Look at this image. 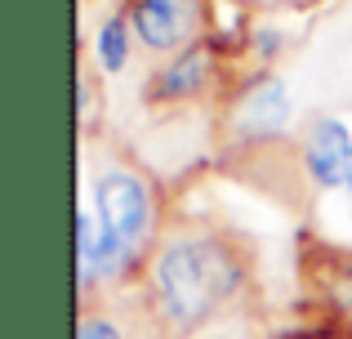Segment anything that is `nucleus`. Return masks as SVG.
Returning a JSON list of instances; mask_svg holds the SVG:
<instances>
[{"label":"nucleus","mask_w":352,"mask_h":339,"mask_svg":"<svg viewBox=\"0 0 352 339\" xmlns=\"http://www.w3.org/2000/svg\"><path fill=\"white\" fill-rule=\"evenodd\" d=\"M129 41H134V27H129L125 14H107L103 23H98L89 54H94V67L103 72V76L125 72V63H129Z\"/></svg>","instance_id":"0eeeda50"},{"label":"nucleus","mask_w":352,"mask_h":339,"mask_svg":"<svg viewBox=\"0 0 352 339\" xmlns=\"http://www.w3.org/2000/svg\"><path fill=\"white\" fill-rule=\"evenodd\" d=\"M299 166H303L312 188H321V192L344 188L348 170H352V130L339 116L308 121V130L299 139Z\"/></svg>","instance_id":"39448f33"},{"label":"nucleus","mask_w":352,"mask_h":339,"mask_svg":"<svg viewBox=\"0 0 352 339\" xmlns=\"http://www.w3.org/2000/svg\"><path fill=\"white\" fill-rule=\"evenodd\" d=\"M281 41L285 36L276 32V27H254V32H250V45H254L258 58H276V54H281Z\"/></svg>","instance_id":"1a4fd4ad"},{"label":"nucleus","mask_w":352,"mask_h":339,"mask_svg":"<svg viewBox=\"0 0 352 339\" xmlns=\"http://www.w3.org/2000/svg\"><path fill=\"white\" fill-rule=\"evenodd\" d=\"M344 192H348V206H352V170H348V183H344Z\"/></svg>","instance_id":"9d476101"},{"label":"nucleus","mask_w":352,"mask_h":339,"mask_svg":"<svg viewBox=\"0 0 352 339\" xmlns=\"http://www.w3.org/2000/svg\"><path fill=\"white\" fill-rule=\"evenodd\" d=\"M214 76V50L210 45H192V50L174 54L156 67V76L147 80V98L152 103H183V98H197L210 89Z\"/></svg>","instance_id":"423d86ee"},{"label":"nucleus","mask_w":352,"mask_h":339,"mask_svg":"<svg viewBox=\"0 0 352 339\" xmlns=\"http://www.w3.org/2000/svg\"><path fill=\"white\" fill-rule=\"evenodd\" d=\"M125 18L143 50L174 58V54L201 45V32L210 23V5L206 0H129Z\"/></svg>","instance_id":"7ed1b4c3"},{"label":"nucleus","mask_w":352,"mask_h":339,"mask_svg":"<svg viewBox=\"0 0 352 339\" xmlns=\"http://www.w3.org/2000/svg\"><path fill=\"white\" fill-rule=\"evenodd\" d=\"M294 121V98L290 85L272 72H258L241 85L236 103H232V125L241 139L250 143H267V139H281Z\"/></svg>","instance_id":"20e7f679"},{"label":"nucleus","mask_w":352,"mask_h":339,"mask_svg":"<svg viewBox=\"0 0 352 339\" xmlns=\"http://www.w3.org/2000/svg\"><path fill=\"white\" fill-rule=\"evenodd\" d=\"M76 339H129V335H125V326H120V317L112 308L85 304L76 317Z\"/></svg>","instance_id":"6e6552de"},{"label":"nucleus","mask_w":352,"mask_h":339,"mask_svg":"<svg viewBox=\"0 0 352 339\" xmlns=\"http://www.w3.org/2000/svg\"><path fill=\"white\" fill-rule=\"evenodd\" d=\"M161 241V197L143 170L125 161H85L76 197V286L125 277Z\"/></svg>","instance_id":"f257e3e1"},{"label":"nucleus","mask_w":352,"mask_h":339,"mask_svg":"<svg viewBox=\"0 0 352 339\" xmlns=\"http://www.w3.org/2000/svg\"><path fill=\"white\" fill-rule=\"evenodd\" d=\"M281 339H312V335H281Z\"/></svg>","instance_id":"9b49d317"},{"label":"nucleus","mask_w":352,"mask_h":339,"mask_svg":"<svg viewBox=\"0 0 352 339\" xmlns=\"http://www.w3.org/2000/svg\"><path fill=\"white\" fill-rule=\"evenodd\" d=\"M245 259L223 232L174 228L147 254V299L152 317L170 335H192L241 290Z\"/></svg>","instance_id":"f03ea898"}]
</instances>
